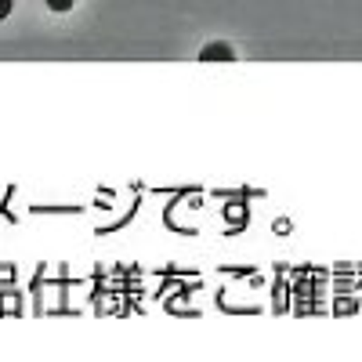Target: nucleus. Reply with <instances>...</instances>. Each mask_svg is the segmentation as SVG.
<instances>
[{"label": "nucleus", "instance_id": "f257e3e1", "mask_svg": "<svg viewBox=\"0 0 362 362\" xmlns=\"http://www.w3.org/2000/svg\"><path fill=\"white\" fill-rule=\"evenodd\" d=\"M199 58H203V62H232L235 51H232L228 44H206V47L199 51Z\"/></svg>", "mask_w": 362, "mask_h": 362}, {"label": "nucleus", "instance_id": "f03ea898", "mask_svg": "<svg viewBox=\"0 0 362 362\" xmlns=\"http://www.w3.org/2000/svg\"><path fill=\"white\" fill-rule=\"evenodd\" d=\"M47 8H51V11H69L73 0H47Z\"/></svg>", "mask_w": 362, "mask_h": 362}, {"label": "nucleus", "instance_id": "7ed1b4c3", "mask_svg": "<svg viewBox=\"0 0 362 362\" xmlns=\"http://www.w3.org/2000/svg\"><path fill=\"white\" fill-rule=\"evenodd\" d=\"M11 4H15V0H0V22L11 15Z\"/></svg>", "mask_w": 362, "mask_h": 362}]
</instances>
